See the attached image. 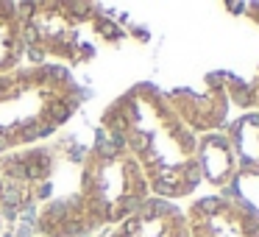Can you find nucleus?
<instances>
[{
	"label": "nucleus",
	"mask_w": 259,
	"mask_h": 237,
	"mask_svg": "<svg viewBox=\"0 0 259 237\" xmlns=\"http://www.w3.org/2000/svg\"><path fill=\"white\" fill-rule=\"evenodd\" d=\"M78 101L81 92L73 75L53 62L0 75V151H23L53 134L70 120Z\"/></svg>",
	"instance_id": "7ed1b4c3"
},
{
	"label": "nucleus",
	"mask_w": 259,
	"mask_h": 237,
	"mask_svg": "<svg viewBox=\"0 0 259 237\" xmlns=\"http://www.w3.org/2000/svg\"><path fill=\"white\" fill-rule=\"evenodd\" d=\"M103 134L134 156L145 170L153 190L162 195H184L192 190L198 173L192 165L190 137L167 112L156 90L134 87L103 112Z\"/></svg>",
	"instance_id": "f03ea898"
},
{
	"label": "nucleus",
	"mask_w": 259,
	"mask_h": 237,
	"mask_svg": "<svg viewBox=\"0 0 259 237\" xmlns=\"http://www.w3.org/2000/svg\"><path fill=\"white\" fill-rule=\"evenodd\" d=\"M145 187L134 156L103 134L81 165L78 192L48 204L39 215V231L48 237H87L106 223H120L142 204Z\"/></svg>",
	"instance_id": "f257e3e1"
},
{
	"label": "nucleus",
	"mask_w": 259,
	"mask_h": 237,
	"mask_svg": "<svg viewBox=\"0 0 259 237\" xmlns=\"http://www.w3.org/2000/svg\"><path fill=\"white\" fill-rule=\"evenodd\" d=\"M109 237H187L179 209L164 201H142Z\"/></svg>",
	"instance_id": "423d86ee"
},
{
	"label": "nucleus",
	"mask_w": 259,
	"mask_h": 237,
	"mask_svg": "<svg viewBox=\"0 0 259 237\" xmlns=\"http://www.w3.org/2000/svg\"><path fill=\"white\" fill-rule=\"evenodd\" d=\"M23 28L28 53L36 64L45 59H64L84 64L98 53L101 42H117L120 28L87 3H25Z\"/></svg>",
	"instance_id": "20e7f679"
},
{
	"label": "nucleus",
	"mask_w": 259,
	"mask_h": 237,
	"mask_svg": "<svg viewBox=\"0 0 259 237\" xmlns=\"http://www.w3.org/2000/svg\"><path fill=\"white\" fill-rule=\"evenodd\" d=\"M0 226H3V215H0Z\"/></svg>",
	"instance_id": "6e6552de"
},
{
	"label": "nucleus",
	"mask_w": 259,
	"mask_h": 237,
	"mask_svg": "<svg viewBox=\"0 0 259 237\" xmlns=\"http://www.w3.org/2000/svg\"><path fill=\"white\" fill-rule=\"evenodd\" d=\"M53 159L45 148H23L0 159V215H14L25 209L42 192Z\"/></svg>",
	"instance_id": "39448f33"
},
{
	"label": "nucleus",
	"mask_w": 259,
	"mask_h": 237,
	"mask_svg": "<svg viewBox=\"0 0 259 237\" xmlns=\"http://www.w3.org/2000/svg\"><path fill=\"white\" fill-rule=\"evenodd\" d=\"M28 53L23 28V12L17 3L0 0V75H9L23 67V59Z\"/></svg>",
	"instance_id": "0eeeda50"
}]
</instances>
